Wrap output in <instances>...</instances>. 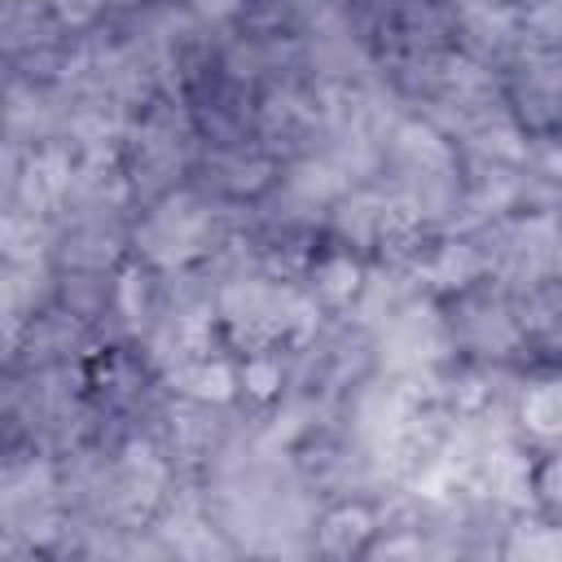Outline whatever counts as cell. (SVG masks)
<instances>
[{
	"mask_svg": "<svg viewBox=\"0 0 562 562\" xmlns=\"http://www.w3.org/2000/svg\"><path fill=\"white\" fill-rule=\"evenodd\" d=\"M198 140V123L176 101H145V110L123 127L119 167L127 180V193L145 206L176 189V180L189 167Z\"/></svg>",
	"mask_w": 562,
	"mask_h": 562,
	"instance_id": "cell-1",
	"label": "cell"
},
{
	"mask_svg": "<svg viewBox=\"0 0 562 562\" xmlns=\"http://www.w3.org/2000/svg\"><path fill=\"white\" fill-rule=\"evenodd\" d=\"M501 549L527 558H562V522H518L509 527Z\"/></svg>",
	"mask_w": 562,
	"mask_h": 562,
	"instance_id": "cell-11",
	"label": "cell"
},
{
	"mask_svg": "<svg viewBox=\"0 0 562 562\" xmlns=\"http://www.w3.org/2000/svg\"><path fill=\"white\" fill-rule=\"evenodd\" d=\"M531 492H536V501L553 514V522H562V452H553L549 461H540V465H536Z\"/></svg>",
	"mask_w": 562,
	"mask_h": 562,
	"instance_id": "cell-12",
	"label": "cell"
},
{
	"mask_svg": "<svg viewBox=\"0 0 562 562\" xmlns=\"http://www.w3.org/2000/svg\"><path fill=\"white\" fill-rule=\"evenodd\" d=\"M66 26H88V22H97V13L105 9V0H44Z\"/></svg>",
	"mask_w": 562,
	"mask_h": 562,
	"instance_id": "cell-13",
	"label": "cell"
},
{
	"mask_svg": "<svg viewBox=\"0 0 562 562\" xmlns=\"http://www.w3.org/2000/svg\"><path fill=\"white\" fill-rule=\"evenodd\" d=\"M518 426L540 439V443H558L562 439V378L553 382H540L522 395L518 404Z\"/></svg>",
	"mask_w": 562,
	"mask_h": 562,
	"instance_id": "cell-10",
	"label": "cell"
},
{
	"mask_svg": "<svg viewBox=\"0 0 562 562\" xmlns=\"http://www.w3.org/2000/svg\"><path fill=\"white\" fill-rule=\"evenodd\" d=\"M378 531H382V522L364 501H338L325 514H316L312 544L321 553H369Z\"/></svg>",
	"mask_w": 562,
	"mask_h": 562,
	"instance_id": "cell-7",
	"label": "cell"
},
{
	"mask_svg": "<svg viewBox=\"0 0 562 562\" xmlns=\"http://www.w3.org/2000/svg\"><path fill=\"white\" fill-rule=\"evenodd\" d=\"M448 321H452L457 351H465L479 364H501L514 351H522V325H518L514 294L492 277L457 290L448 303Z\"/></svg>",
	"mask_w": 562,
	"mask_h": 562,
	"instance_id": "cell-4",
	"label": "cell"
},
{
	"mask_svg": "<svg viewBox=\"0 0 562 562\" xmlns=\"http://www.w3.org/2000/svg\"><path fill=\"white\" fill-rule=\"evenodd\" d=\"M220 206L198 189H171L145 206L132 228V246L154 272H189L220 250Z\"/></svg>",
	"mask_w": 562,
	"mask_h": 562,
	"instance_id": "cell-2",
	"label": "cell"
},
{
	"mask_svg": "<svg viewBox=\"0 0 562 562\" xmlns=\"http://www.w3.org/2000/svg\"><path fill=\"white\" fill-rule=\"evenodd\" d=\"M518 325H522V347L540 356H562V281L544 277L527 290L514 294Z\"/></svg>",
	"mask_w": 562,
	"mask_h": 562,
	"instance_id": "cell-6",
	"label": "cell"
},
{
	"mask_svg": "<svg viewBox=\"0 0 562 562\" xmlns=\"http://www.w3.org/2000/svg\"><path fill=\"white\" fill-rule=\"evenodd\" d=\"M364 277L369 268L351 255V246H338L307 263V294L316 299V307H351L364 290Z\"/></svg>",
	"mask_w": 562,
	"mask_h": 562,
	"instance_id": "cell-8",
	"label": "cell"
},
{
	"mask_svg": "<svg viewBox=\"0 0 562 562\" xmlns=\"http://www.w3.org/2000/svg\"><path fill=\"white\" fill-rule=\"evenodd\" d=\"M553 277L562 281V241H558V259H553Z\"/></svg>",
	"mask_w": 562,
	"mask_h": 562,
	"instance_id": "cell-14",
	"label": "cell"
},
{
	"mask_svg": "<svg viewBox=\"0 0 562 562\" xmlns=\"http://www.w3.org/2000/svg\"><path fill=\"white\" fill-rule=\"evenodd\" d=\"M171 378V391L180 400H202V404H228L237 391H241V378L228 360H211L206 351H193L184 360H176L167 369Z\"/></svg>",
	"mask_w": 562,
	"mask_h": 562,
	"instance_id": "cell-9",
	"label": "cell"
},
{
	"mask_svg": "<svg viewBox=\"0 0 562 562\" xmlns=\"http://www.w3.org/2000/svg\"><path fill=\"white\" fill-rule=\"evenodd\" d=\"M505 105L522 132L562 127V53L518 48L514 70L505 75Z\"/></svg>",
	"mask_w": 562,
	"mask_h": 562,
	"instance_id": "cell-5",
	"label": "cell"
},
{
	"mask_svg": "<svg viewBox=\"0 0 562 562\" xmlns=\"http://www.w3.org/2000/svg\"><path fill=\"white\" fill-rule=\"evenodd\" d=\"M373 334H378L382 369L400 378H426L457 356L448 307H439L430 294H408Z\"/></svg>",
	"mask_w": 562,
	"mask_h": 562,
	"instance_id": "cell-3",
	"label": "cell"
}]
</instances>
